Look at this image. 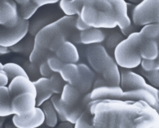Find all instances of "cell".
<instances>
[{
    "instance_id": "f546056e",
    "label": "cell",
    "mask_w": 159,
    "mask_h": 128,
    "mask_svg": "<svg viewBox=\"0 0 159 128\" xmlns=\"http://www.w3.org/2000/svg\"><path fill=\"white\" fill-rule=\"evenodd\" d=\"M47 62L51 70L54 73H59L65 63L61 61L56 56H50L47 60Z\"/></svg>"
},
{
    "instance_id": "74e56055",
    "label": "cell",
    "mask_w": 159,
    "mask_h": 128,
    "mask_svg": "<svg viewBox=\"0 0 159 128\" xmlns=\"http://www.w3.org/2000/svg\"><path fill=\"white\" fill-rule=\"evenodd\" d=\"M10 52H11V51L10 48L0 45V55H6L9 54Z\"/></svg>"
},
{
    "instance_id": "9c48e42d",
    "label": "cell",
    "mask_w": 159,
    "mask_h": 128,
    "mask_svg": "<svg viewBox=\"0 0 159 128\" xmlns=\"http://www.w3.org/2000/svg\"><path fill=\"white\" fill-rule=\"evenodd\" d=\"M20 19L18 5L13 0H0V25L16 26Z\"/></svg>"
},
{
    "instance_id": "8992f818",
    "label": "cell",
    "mask_w": 159,
    "mask_h": 128,
    "mask_svg": "<svg viewBox=\"0 0 159 128\" xmlns=\"http://www.w3.org/2000/svg\"><path fill=\"white\" fill-rule=\"evenodd\" d=\"M120 71V86L123 91L143 89L152 94L157 100L159 99V89L150 85L141 74L131 70L124 69Z\"/></svg>"
},
{
    "instance_id": "8fae6325",
    "label": "cell",
    "mask_w": 159,
    "mask_h": 128,
    "mask_svg": "<svg viewBox=\"0 0 159 128\" xmlns=\"http://www.w3.org/2000/svg\"><path fill=\"white\" fill-rule=\"evenodd\" d=\"M124 91L120 86L104 85L94 88L90 92L92 101L102 100L121 101Z\"/></svg>"
},
{
    "instance_id": "d4e9b609",
    "label": "cell",
    "mask_w": 159,
    "mask_h": 128,
    "mask_svg": "<svg viewBox=\"0 0 159 128\" xmlns=\"http://www.w3.org/2000/svg\"><path fill=\"white\" fill-rule=\"evenodd\" d=\"M48 83L49 88L52 94L59 95L61 94L64 85L66 84L59 73L54 72L48 78Z\"/></svg>"
},
{
    "instance_id": "6da1fadb",
    "label": "cell",
    "mask_w": 159,
    "mask_h": 128,
    "mask_svg": "<svg viewBox=\"0 0 159 128\" xmlns=\"http://www.w3.org/2000/svg\"><path fill=\"white\" fill-rule=\"evenodd\" d=\"M83 21L90 27L113 29L118 27L114 5L111 0H71Z\"/></svg>"
},
{
    "instance_id": "ffe728a7",
    "label": "cell",
    "mask_w": 159,
    "mask_h": 128,
    "mask_svg": "<svg viewBox=\"0 0 159 128\" xmlns=\"http://www.w3.org/2000/svg\"><path fill=\"white\" fill-rule=\"evenodd\" d=\"M13 97L8 86L0 87V116L7 117L13 115L11 108Z\"/></svg>"
},
{
    "instance_id": "277c9868",
    "label": "cell",
    "mask_w": 159,
    "mask_h": 128,
    "mask_svg": "<svg viewBox=\"0 0 159 128\" xmlns=\"http://www.w3.org/2000/svg\"><path fill=\"white\" fill-rule=\"evenodd\" d=\"M131 20L137 26L159 23V0H143L134 5Z\"/></svg>"
},
{
    "instance_id": "44dd1931",
    "label": "cell",
    "mask_w": 159,
    "mask_h": 128,
    "mask_svg": "<svg viewBox=\"0 0 159 128\" xmlns=\"http://www.w3.org/2000/svg\"><path fill=\"white\" fill-rule=\"evenodd\" d=\"M45 118L44 123L50 128H54L57 126L58 116L50 100L46 101L40 106Z\"/></svg>"
},
{
    "instance_id": "9a60e30c",
    "label": "cell",
    "mask_w": 159,
    "mask_h": 128,
    "mask_svg": "<svg viewBox=\"0 0 159 128\" xmlns=\"http://www.w3.org/2000/svg\"><path fill=\"white\" fill-rule=\"evenodd\" d=\"M60 95L61 103L67 107L71 108L80 102L84 95L75 86L66 84Z\"/></svg>"
},
{
    "instance_id": "52a82bcc",
    "label": "cell",
    "mask_w": 159,
    "mask_h": 128,
    "mask_svg": "<svg viewBox=\"0 0 159 128\" xmlns=\"http://www.w3.org/2000/svg\"><path fill=\"white\" fill-rule=\"evenodd\" d=\"M29 31V21L20 19L16 26L0 25V45L10 48L26 36Z\"/></svg>"
},
{
    "instance_id": "ac0fdd59",
    "label": "cell",
    "mask_w": 159,
    "mask_h": 128,
    "mask_svg": "<svg viewBox=\"0 0 159 128\" xmlns=\"http://www.w3.org/2000/svg\"><path fill=\"white\" fill-rule=\"evenodd\" d=\"M80 40L83 44H98L105 40V35L100 29L90 27L80 34Z\"/></svg>"
},
{
    "instance_id": "f1b7e54d",
    "label": "cell",
    "mask_w": 159,
    "mask_h": 128,
    "mask_svg": "<svg viewBox=\"0 0 159 128\" xmlns=\"http://www.w3.org/2000/svg\"><path fill=\"white\" fill-rule=\"evenodd\" d=\"M59 6L63 13L67 16H78V12L72 4L71 0H60Z\"/></svg>"
},
{
    "instance_id": "30bf717a",
    "label": "cell",
    "mask_w": 159,
    "mask_h": 128,
    "mask_svg": "<svg viewBox=\"0 0 159 128\" xmlns=\"http://www.w3.org/2000/svg\"><path fill=\"white\" fill-rule=\"evenodd\" d=\"M45 121L44 114L40 107H37L35 112L25 117L13 115L12 122L18 128H37Z\"/></svg>"
},
{
    "instance_id": "60d3db41",
    "label": "cell",
    "mask_w": 159,
    "mask_h": 128,
    "mask_svg": "<svg viewBox=\"0 0 159 128\" xmlns=\"http://www.w3.org/2000/svg\"><path fill=\"white\" fill-rule=\"evenodd\" d=\"M127 1H128L130 3L136 5L141 2L143 0H127Z\"/></svg>"
},
{
    "instance_id": "ee69618b",
    "label": "cell",
    "mask_w": 159,
    "mask_h": 128,
    "mask_svg": "<svg viewBox=\"0 0 159 128\" xmlns=\"http://www.w3.org/2000/svg\"><path fill=\"white\" fill-rule=\"evenodd\" d=\"M4 64H2L1 62H0V71L3 70Z\"/></svg>"
},
{
    "instance_id": "f35d334b",
    "label": "cell",
    "mask_w": 159,
    "mask_h": 128,
    "mask_svg": "<svg viewBox=\"0 0 159 128\" xmlns=\"http://www.w3.org/2000/svg\"><path fill=\"white\" fill-rule=\"evenodd\" d=\"M18 6L26 5L31 1V0H13Z\"/></svg>"
},
{
    "instance_id": "ba28073f",
    "label": "cell",
    "mask_w": 159,
    "mask_h": 128,
    "mask_svg": "<svg viewBox=\"0 0 159 128\" xmlns=\"http://www.w3.org/2000/svg\"><path fill=\"white\" fill-rule=\"evenodd\" d=\"M37 107L36 96L32 93L20 94L12 98L11 108L13 115L19 117L31 115L35 112Z\"/></svg>"
},
{
    "instance_id": "83f0119b",
    "label": "cell",
    "mask_w": 159,
    "mask_h": 128,
    "mask_svg": "<svg viewBox=\"0 0 159 128\" xmlns=\"http://www.w3.org/2000/svg\"><path fill=\"white\" fill-rule=\"evenodd\" d=\"M90 103L74 124V128H94L91 118L92 113L90 111Z\"/></svg>"
},
{
    "instance_id": "1f68e13d",
    "label": "cell",
    "mask_w": 159,
    "mask_h": 128,
    "mask_svg": "<svg viewBox=\"0 0 159 128\" xmlns=\"http://www.w3.org/2000/svg\"><path fill=\"white\" fill-rule=\"evenodd\" d=\"M142 68L145 71L159 70V51L158 57L154 60H143L142 61Z\"/></svg>"
},
{
    "instance_id": "4fadbf2b",
    "label": "cell",
    "mask_w": 159,
    "mask_h": 128,
    "mask_svg": "<svg viewBox=\"0 0 159 128\" xmlns=\"http://www.w3.org/2000/svg\"><path fill=\"white\" fill-rule=\"evenodd\" d=\"M12 97L25 93H30L36 95L34 82L27 77L19 76L10 80L8 86Z\"/></svg>"
},
{
    "instance_id": "3957f363",
    "label": "cell",
    "mask_w": 159,
    "mask_h": 128,
    "mask_svg": "<svg viewBox=\"0 0 159 128\" xmlns=\"http://www.w3.org/2000/svg\"><path fill=\"white\" fill-rule=\"evenodd\" d=\"M143 38L139 32L125 38L114 48V60L117 65L125 69H135L141 65L140 45Z\"/></svg>"
},
{
    "instance_id": "2e32d148",
    "label": "cell",
    "mask_w": 159,
    "mask_h": 128,
    "mask_svg": "<svg viewBox=\"0 0 159 128\" xmlns=\"http://www.w3.org/2000/svg\"><path fill=\"white\" fill-rule=\"evenodd\" d=\"M33 82L36 91L37 106L40 107L43 103L50 100L53 94L49 88L48 78L41 77Z\"/></svg>"
},
{
    "instance_id": "8d00e7d4",
    "label": "cell",
    "mask_w": 159,
    "mask_h": 128,
    "mask_svg": "<svg viewBox=\"0 0 159 128\" xmlns=\"http://www.w3.org/2000/svg\"><path fill=\"white\" fill-rule=\"evenodd\" d=\"M54 128H74V125L68 121H63Z\"/></svg>"
},
{
    "instance_id": "ab89813d",
    "label": "cell",
    "mask_w": 159,
    "mask_h": 128,
    "mask_svg": "<svg viewBox=\"0 0 159 128\" xmlns=\"http://www.w3.org/2000/svg\"><path fill=\"white\" fill-rule=\"evenodd\" d=\"M6 117L0 116V128H3L4 123L6 121Z\"/></svg>"
},
{
    "instance_id": "d6986e66",
    "label": "cell",
    "mask_w": 159,
    "mask_h": 128,
    "mask_svg": "<svg viewBox=\"0 0 159 128\" xmlns=\"http://www.w3.org/2000/svg\"><path fill=\"white\" fill-rule=\"evenodd\" d=\"M59 74L66 84L74 86L77 85L80 72L78 65L76 63H65Z\"/></svg>"
},
{
    "instance_id": "7c38bea8",
    "label": "cell",
    "mask_w": 159,
    "mask_h": 128,
    "mask_svg": "<svg viewBox=\"0 0 159 128\" xmlns=\"http://www.w3.org/2000/svg\"><path fill=\"white\" fill-rule=\"evenodd\" d=\"M78 65L79 69L80 78L78 83L75 87L81 94H86L90 93L93 85L95 74L91 67L84 63H80Z\"/></svg>"
},
{
    "instance_id": "f6af8a7d",
    "label": "cell",
    "mask_w": 159,
    "mask_h": 128,
    "mask_svg": "<svg viewBox=\"0 0 159 128\" xmlns=\"http://www.w3.org/2000/svg\"></svg>"
},
{
    "instance_id": "4316f807",
    "label": "cell",
    "mask_w": 159,
    "mask_h": 128,
    "mask_svg": "<svg viewBox=\"0 0 159 128\" xmlns=\"http://www.w3.org/2000/svg\"><path fill=\"white\" fill-rule=\"evenodd\" d=\"M135 69V71L142 75L150 85L157 89L159 88V70L145 71L142 69L140 66Z\"/></svg>"
},
{
    "instance_id": "7bdbcfd3",
    "label": "cell",
    "mask_w": 159,
    "mask_h": 128,
    "mask_svg": "<svg viewBox=\"0 0 159 128\" xmlns=\"http://www.w3.org/2000/svg\"><path fill=\"white\" fill-rule=\"evenodd\" d=\"M52 128L49 127V126H47L45 123H43V124H42L41 126L38 127V128Z\"/></svg>"
},
{
    "instance_id": "d6a6232c",
    "label": "cell",
    "mask_w": 159,
    "mask_h": 128,
    "mask_svg": "<svg viewBox=\"0 0 159 128\" xmlns=\"http://www.w3.org/2000/svg\"><path fill=\"white\" fill-rule=\"evenodd\" d=\"M39 72L42 77L49 78L54 72L51 70L47 63L44 62L39 65Z\"/></svg>"
},
{
    "instance_id": "7a4b0ae2",
    "label": "cell",
    "mask_w": 159,
    "mask_h": 128,
    "mask_svg": "<svg viewBox=\"0 0 159 128\" xmlns=\"http://www.w3.org/2000/svg\"><path fill=\"white\" fill-rule=\"evenodd\" d=\"M75 19L65 16L43 26L34 35V48L29 57L30 62L39 65L46 61L50 57L48 47L51 41L59 34H66L75 26Z\"/></svg>"
},
{
    "instance_id": "e0dca14e",
    "label": "cell",
    "mask_w": 159,
    "mask_h": 128,
    "mask_svg": "<svg viewBox=\"0 0 159 128\" xmlns=\"http://www.w3.org/2000/svg\"><path fill=\"white\" fill-rule=\"evenodd\" d=\"M159 51V42L156 40L143 38L139 49L140 56L142 59L155 60L158 57Z\"/></svg>"
},
{
    "instance_id": "7402d4cb",
    "label": "cell",
    "mask_w": 159,
    "mask_h": 128,
    "mask_svg": "<svg viewBox=\"0 0 159 128\" xmlns=\"http://www.w3.org/2000/svg\"><path fill=\"white\" fill-rule=\"evenodd\" d=\"M34 39L33 40H31L27 34L22 40L10 49L11 52H13L14 53L30 55L34 48Z\"/></svg>"
},
{
    "instance_id": "4dcf8cb0",
    "label": "cell",
    "mask_w": 159,
    "mask_h": 128,
    "mask_svg": "<svg viewBox=\"0 0 159 128\" xmlns=\"http://www.w3.org/2000/svg\"><path fill=\"white\" fill-rule=\"evenodd\" d=\"M50 100L52 103L53 107L57 112L59 119L61 121V122L66 121L62 115L61 103L60 101V95L59 94H53Z\"/></svg>"
},
{
    "instance_id": "cb8c5ba5",
    "label": "cell",
    "mask_w": 159,
    "mask_h": 128,
    "mask_svg": "<svg viewBox=\"0 0 159 128\" xmlns=\"http://www.w3.org/2000/svg\"><path fill=\"white\" fill-rule=\"evenodd\" d=\"M139 33L143 39L156 40L159 42V24L145 25L141 27Z\"/></svg>"
},
{
    "instance_id": "d590c367",
    "label": "cell",
    "mask_w": 159,
    "mask_h": 128,
    "mask_svg": "<svg viewBox=\"0 0 159 128\" xmlns=\"http://www.w3.org/2000/svg\"><path fill=\"white\" fill-rule=\"evenodd\" d=\"M10 80L6 72L0 71V87L7 86L9 84Z\"/></svg>"
},
{
    "instance_id": "5bb4252c",
    "label": "cell",
    "mask_w": 159,
    "mask_h": 128,
    "mask_svg": "<svg viewBox=\"0 0 159 128\" xmlns=\"http://www.w3.org/2000/svg\"><path fill=\"white\" fill-rule=\"evenodd\" d=\"M55 55L65 63H77L80 59L77 48L73 43L67 41L55 52Z\"/></svg>"
},
{
    "instance_id": "484cf974",
    "label": "cell",
    "mask_w": 159,
    "mask_h": 128,
    "mask_svg": "<svg viewBox=\"0 0 159 128\" xmlns=\"http://www.w3.org/2000/svg\"><path fill=\"white\" fill-rule=\"evenodd\" d=\"M40 8L31 0V1L26 5L18 6L20 17L24 20L30 21Z\"/></svg>"
},
{
    "instance_id": "b9f144b4",
    "label": "cell",
    "mask_w": 159,
    "mask_h": 128,
    "mask_svg": "<svg viewBox=\"0 0 159 128\" xmlns=\"http://www.w3.org/2000/svg\"><path fill=\"white\" fill-rule=\"evenodd\" d=\"M154 110L157 112L158 113V114H159V99L157 100V105H156V107H155Z\"/></svg>"
},
{
    "instance_id": "836d02e7",
    "label": "cell",
    "mask_w": 159,
    "mask_h": 128,
    "mask_svg": "<svg viewBox=\"0 0 159 128\" xmlns=\"http://www.w3.org/2000/svg\"><path fill=\"white\" fill-rule=\"evenodd\" d=\"M75 26L78 30L81 32L86 31L90 28L83 21V20L81 19L79 16H77V17L75 19Z\"/></svg>"
},
{
    "instance_id": "5b68a950",
    "label": "cell",
    "mask_w": 159,
    "mask_h": 128,
    "mask_svg": "<svg viewBox=\"0 0 159 128\" xmlns=\"http://www.w3.org/2000/svg\"><path fill=\"white\" fill-rule=\"evenodd\" d=\"M86 56L91 69L102 75L115 62L102 45H91L87 49Z\"/></svg>"
},
{
    "instance_id": "e575fe53",
    "label": "cell",
    "mask_w": 159,
    "mask_h": 128,
    "mask_svg": "<svg viewBox=\"0 0 159 128\" xmlns=\"http://www.w3.org/2000/svg\"><path fill=\"white\" fill-rule=\"evenodd\" d=\"M35 4H36L39 8L45 5L49 4H55L59 2L60 0H31Z\"/></svg>"
},
{
    "instance_id": "603a6c76",
    "label": "cell",
    "mask_w": 159,
    "mask_h": 128,
    "mask_svg": "<svg viewBox=\"0 0 159 128\" xmlns=\"http://www.w3.org/2000/svg\"><path fill=\"white\" fill-rule=\"evenodd\" d=\"M3 70L7 74L10 81L14 78L19 76H24L28 77L23 66L15 62L5 63L4 64Z\"/></svg>"
}]
</instances>
